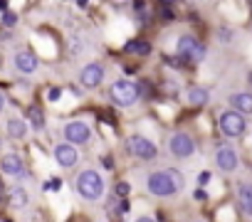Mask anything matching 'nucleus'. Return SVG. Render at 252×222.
Returning <instances> with one entry per match:
<instances>
[{"mask_svg":"<svg viewBox=\"0 0 252 222\" xmlns=\"http://www.w3.org/2000/svg\"><path fill=\"white\" fill-rule=\"evenodd\" d=\"M77 193L84 200H99L104 195V180L96 170H84L77 178Z\"/></svg>","mask_w":252,"mask_h":222,"instance_id":"f257e3e1","label":"nucleus"},{"mask_svg":"<svg viewBox=\"0 0 252 222\" xmlns=\"http://www.w3.org/2000/svg\"><path fill=\"white\" fill-rule=\"evenodd\" d=\"M109 94H111V101H114L116 106H131V104L141 96L139 86H136L134 82H129V79H119V82H114L111 89H109Z\"/></svg>","mask_w":252,"mask_h":222,"instance_id":"f03ea898","label":"nucleus"},{"mask_svg":"<svg viewBox=\"0 0 252 222\" xmlns=\"http://www.w3.org/2000/svg\"><path fill=\"white\" fill-rule=\"evenodd\" d=\"M126 148H129V153H131V156L144 158V161H151V158H156V156H158V148H156L149 139L136 136V134L126 139Z\"/></svg>","mask_w":252,"mask_h":222,"instance_id":"7ed1b4c3","label":"nucleus"},{"mask_svg":"<svg viewBox=\"0 0 252 222\" xmlns=\"http://www.w3.org/2000/svg\"><path fill=\"white\" fill-rule=\"evenodd\" d=\"M176 52H178V57H183V59L200 62V59L205 57V45H200V42H198L195 37H190V35H183V37L178 40Z\"/></svg>","mask_w":252,"mask_h":222,"instance_id":"20e7f679","label":"nucleus"},{"mask_svg":"<svg viewBox=\"0 0 252 222\" xmlns=\"http://www.w3.org/2000/svg\"><path fill=\"white\" fill-rule=\"evenodd\" d=\"M149 193L158 195V197H168V195H173L178 190H176V185H173L168 173H151L149 175Z\"/></svg>","mask_w":252,"mask_h":222,"instance_id":"39448f33","label":"nucleus"},{"mask_svg":"<svg viewBox=\"0 0 252 222\" xmlns=\"http://www.w3.org/2000/svg\"><path fill=\"white\" fill-rule=\"evenodd\" d=\"M220 129H222V134L230 136V139L242 136V131H245V119H242V114H237V111H225V114L220 116Z\"/></svg>","mask_w":252,"mask_h":222,"instance_id":"423d86ee","label":"nucleus"},{"mask_svg":"<svg viewBox=\"0 0 252 222\" xmlns=\"http://www.w3.org/2000/svg\"><path fill=\"white\" fill-rule=\"evenodd\" d=\"M64 136H67V141H69L72 146H79V143H87V141H89L92 131H89V126L82 124V121H69V124L64 126Z\"/></svg>","mask_w":252,"mask_h":222,"instance_id":"0eeeda50","label":"nucleus"},{"mask_svg":"<svg viewBox=\"0 0 252 222\" xmlns=\"http://www.w3.org/2000/svg\"><path fill=\"white\" fill-rule=\"evenodd\" d=\"M171 153L176 156V158H188L193 151H195V146H193V141H190V136L188 134H176V136H171Z\"/></svg>","mask_w":252,"mask_h":222,"instance_id":"6e6552de","label":"nucleus"},{"mask_svg":"<svg viewBox=\"0 0 252 222\" xmlns=\"http://www.w3.org/2000/svg\"><path fill=\"white\" fill-rule=\"evenodd\" d=\"M79 82H82L84 86H89V89L99 86V84L104 82V67H101V64H87V67L82 69V74H79Z\"/></svg>","mask_w":252,"mask_h":222,"instance_id":"1a4fd4ad","label":"nucleus"},{"mask_svg":"<svg viewBox=\"0 0 252 222\" xmlns=\"http://www.w3.org/2000/svg\"><path fill=\"white\" fill-rule=\"evenodd\" d=\"M55 158H57V163H60V166L72 168V166L77 163L79 153H77V148H74L72 143H60V146L55 148Z\"/></svg>","mask_w":252,"mask_h":222,"instance_id":"9d476101","label":"nucleus"},{"mask_svg":"<svg viewBox=\"0 0 252 222\" xmlns=\"http://www.w3.org/2000/svg\"><path fill=\"white\" fill-rule=\"evenodd\" d=\"M215 163H218V168H220V170L232 173V170L237 168V153H235L232 148H220V151H218V156H215Z\"/></svg>","mask_w":252,"mask_h":222,"instance_id":"9b49d317","label":"nucleus"},{"mask_svg":"<svg viewBox=\"0 0 252 222\" xmlns=\"http://www.w3.org/2000/svg\"><path fill=\"white\" fill-rule=\"evenodd\" d=\"M0 168H3L8 175H15V178H23V175H25V166H23V161H20L15 153L3 156V161H0Z\"/></svg>","mask_w":252,"mask_h":222,"instance_id":"f8f14e48","label":"nucleus"},{"mask_svg":"<svg viewBox=\"0 0 252 222\" xmlns=\"http://www.w3.org/2000/svg\"><path fill=\"white\" fill-rule=\"evenodd\" d=\"M15 67H18V72H23V74H32V72L37 69V57H35L32 52L23 50V52L15 55Z\"/></svg>","mask_w":252,"mask_h":222,"instance_id":"ddd939ff","label":"nucleus"},{"mask_svg":"<svg viewBox=\"0 0 252 222\" xmlns=\"http://www.w3.org/2000/svg\"><path fill=\"white\" fill-rule=\"evenodd\" d=\"M230 104L235 106L237 114H252V94H247V91L232 94L230 96Z\"/></svg>","mask_w":252,"mask_h":222,"instance_id":"4468645a","label":"nucleus"},{"mask_svg":"<svg viewBox=\"0 0 252 222\" xmlns=\"http://www.w3.org/2000/svg\"><path fill=\"white\" fill-rule=\"evenodd\" d=\"M240 207L247 212V215H252V185H247V183H242L240 185Z\"/></svg>","mask_w":252,"mask_h":222,"instance_id":"2eb2a0df","label":"nucleus"},{"mask_svg":"<svg viewBox=\"0 0 252 222\" xmlns=\"http://www.w3.org/2000/svg\"><path fill=\"white\" fill-rule=\"evenodd\" d=\"M8 202H10L13 207H25V205H28V193H25L23 188H10Z\"/></svg>","mask_w":252,"mask_h":222,"instance_id":"dca6fc26","label":"nucleus"},{"mask_svg":"<svg viewBox=\"0 0 252 222\" xmlns=\"http://www.w3.org/2000/svg\"><path fill=\"white\" fill-rule=\"evenodd\" d=\"M205 101H208V91H205V89H198V86H195V89L188 91V104H190V106H203Z\"/></svg>","mask_w":252,"mask_h":222,"instance_id":"f3484780","label":"nucleus"},{"mask_svg":"<svg viewBox=\"0 0 252 222\" xmlns=\"http://www.w3.org/2000/svg\"><path fill=\"white\" fill-rule=\"evenodd\" d=\"M25 131H28L25 121H20V119H10V121H8V134H10L13 139H23Z\"/></svg>","mask_w":252,"mask_h":222,"instance_id":"a211bd4d","label":"nucleus"},{"mask_svg":"<svg viewBox=\"0 0 252 222\" xmlns=\"http://www.w3.org/2000/svg\"><path fill=\"white\" fill-rule=\"evenodd\" d=\"M126 52H129V55H149L151 52V45L144 42V40H134V42L126 45Z\"/></svg>","mask_w":252,"mask_h":222,"instance_id":"6ab92c4d","label":"nucleus"},{"mask_svg":"<svg viewBox=\"0 0 252 222\" xmlns=\"http://www.w3.org/2000/svg\"><path fill=\"white\" fill-rule=\"evenodd\" d=\"M28 116H30V121H32L35 129H42V126H45V116H42V111H40L37 106H32V109L28 111Z\"/></svg>","mask_w":252,"mask_h":222,"instance_id":"aec40b11","label":"nucleus"},{"mask_svg":"<svg viewBox=\"0 0 252 222\" xmlns=\"http://www.w3.org/2000/svg\"><path fill=\"white\" fill-rule=\"evenodd\" d=\"M168 175H171V180H173V185H176V190H181V188H183V183H186V180H183V175H181L178 170H171Z\"/></svg>","mask_w":252,"mask_h":222,"instance_id":"412c9836","label":"nucleus"},{"mask_svg":"<svg viewBox=\"0 0 252 222\" xmlns=\"http://www.w3.org/2000/svg\"><path fill=\"white\" fill-rule=\"evenodd\" d=\"M129 193H131L129 183H116V195H119V197H126Z\"/></svg>","mask_w":252,"mask_h":222,"instance_id":"4be33fe9","label":"nucleus"},{"mask_svg":"<svg viewBox=\"0 0 252 222\" xmlns=\"http://www.w3.org/2000/svg\"><path fill=\"white\" fill-rule=\"evenodd\" d=\"M60 188H62V180L60 178H52V180L45 183V190H60Z\"/></svg>","mask_w":252,"mask_h":222,"instance_id":"5701e85b","label":"nucleus"},{"mask_svg":"<svg viewBox=\"0 0 252 222\" xmlns=\"http://www.w3.org/2000/svg\"><path fill=\"white\" fill-rule=\"evenodd\" d=\"M15 23H18L15 13H3V25H15Z\"/></svg>","mask_w":252,"mask_h":222,"instance_id":"b1692460","label":"nucleus"},{"mask_svg":"<svg viewBox=\"0 0 252 222\" xmlns=\"http://www.w3.org/2000/svg\"><path fill=\"white\" fill-rule=\"evenodd\" d=\"M60 96H62V91H60V89H50V94H47V99H50V101H57Z\"/></svg>","mask_w":252,"mask_h":222,"instance_id":"393cba45","label":"nucleus"},{"mask_svg":"<svg viewBox=\"0 0 252 222\" xmlns=\"http://www.w3.org/2000/svg\"><path fill=\"white\" fill-rule=\"evenodd\" d=\"M116 210H119V215H126V212H129V202H126V200H121Z\"/></svg>","mask_w":252,"mask_h":222,"instance_id":"a878e982","label":"nucleus"},{"mask_svg":"<svg viewBox=\"0 0 252 222\" xmlns=\"http://www.w3.org/2000/svg\"><path fill=\"white\" fill-rule=\"evenodd\" d=\"M193 197H198V200H205V193H203V190H195V193H193Z\"/></svg>","mask_w":252,"mask_h":222,"instance_id":"bb28decb","label":"nucleus"},{"mask_svg":"<svg viewBox=\"0 0 252 222\" xmlns=\"http://www.w3.org/2000/svg\"><path fill=\"white\" fill-rule=\"evenodd\" d=\"M136 222H154V220H151V217H139Z\"/></svg>","mask_w":252,"mask_h":222,"instance_id":"cd10ccee","label":"nucleus"},{"mask_svg":"<svg viewBox=\"0 0 252 222\" xmlns=\"http://www.w3.org/2000/svg\"><path fill=\"white\" fill-rule=\"evenodd\" d=\"M3 104H5V99H3V94H0V111H3Z\"/></svg>","mask_w":252,"mask_h":222,"instance_id":"c85d7f7f","label":"nucleus"},{"mask_svg":"<svg viewBox=\"0 0 252 222\" xmlns=\"http://www.w3.org/2000/svg\"><path fill=\"white\" fill-rule=\"evenodd\" d=\"M0 193H3V185H0Z\"/></svg>","mask_w":252,"mask_h":222,"instance_id":"c756f323","label":"nucleus"}]
</instances>
